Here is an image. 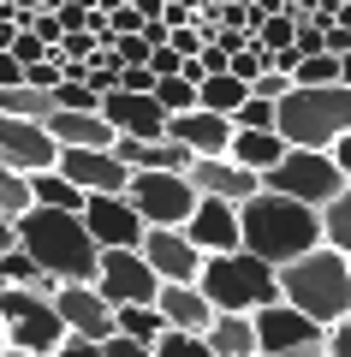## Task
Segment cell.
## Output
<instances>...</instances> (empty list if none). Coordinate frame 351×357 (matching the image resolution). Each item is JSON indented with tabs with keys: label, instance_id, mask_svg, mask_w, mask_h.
Listing matches in <instances>:
<instances>
[{
	"label": "cell",
	"instance_id": "cell-1",
	"mask_svg": "<svg viewBox=\"0 0 351 357\" xmlns=\"http://www.w3.org/2000/svg\"><path fill=\"white\" fill-rule=\"evenodd\" d=\"M315 244H322V215L310 203H292L280 191H256L239 203V250L262 256L268 268H286Z\"/></svg>",
	"mask_w": 351,
	"mask_h": 357
},
{
	"label": "cell",
	"instance_id": "cell-2",
	"mask_svg": "<svg viewBox=\"0 0 351 357\" xmlns=\"http://www.w3.org/2000/svg\"><path fill=\"white\" fill-rule=\"evenodd\" d=\"M13 232H18V250L36 256V268L48 274V280H77V286L96 280V256L101 250H96V238L84 232V220H77V215L30 203L24 215L13 220Z\"/></svg>",
	"mask_w": 351,
	"mask_h": 357
},
{
	"label": "cell",
	"instance_id": "cell-3",
	"mask_svg": "<svg viewBox=\"0 0 351 357\" xmlns=\"http://www.w3.org/2000/svg\"><path fill=\"white\" fill-rule=\"evenodd\" d=\"M274 280H280V304L304 310L322 328L351 316V256L327 250V244H315V250L292 256L286 268H274Z\"/></svg>",
	"mask_w": 351,
	"mask_h": 357
},
{
	"label": "cell",
	"instance_id": "cell-4",
	"mask_svg": "<svg viewBox=\"0 0 351 357\" xmlns=\"http://www.w3.org/2000/svg\"><path fill=\"white\" fill-rule=\"evenodd\" d=\"M274 131L292 143V149H334L351 131V89L345 84H292L274 102Z\"/></svg>",
	"mask_w": 351,
	"mask_h": 357
},
{
	"label": "cell",
	"instance_id": "cell-5",
	"mask_svg": "<svg viewBox=\"0 0 351 357\" xmlns=\"http://www.w3.org/2000/svg\"><path fill=\"white\" fill-rule=\"evenodd\" d=\"M197 286H202V298H209L214 310H239V316H251V310H262V304H274V298H280L274 268H268L262 256H251V250L202 256Z\"/></svg>",
	"mask_w": 351,
	"mask_h": 357
},
{
	"label": "cell",
	"instance_id": "cell-6",
	"mask_svg": "<svg viewBox=\"0 0 351 357\" xmlns=\"http://www.w3.org/2000/svg\"><path fill=\"white\" fill-rule=\"evenodd\" d=\"M0 321H6V345L30 357H48L66 340V321L54 310L48 292H30V286H0Z\"/></svg>",
	"mask_w": 351,
	"mask_h": 357
},
{
	"label": "cell",
	"instance_id": "cell-7",
	"mask_svg": "<svg viewBox=\"0 0 351 357\" xmlns=\"http://www.w3.org/2000/svg\"><path fill=\"white\" fill-rule=\"evenodd\" d=\"M262 191H280V197H292V203L322 208L327 197L345 191V173L334 167V155H327V149H286L262 173Z\"/></svg>",
	"mask_w": 351,
	"mask_h": 357
},
{
	"label": "cell",
	"instance_id": "cell-8",
	"mask_svg": "<svg viewBox=\"0 0 351 357\" xmlns=\"http://www.w3.org/2000/svg\"><path fill=\"white\" fill-rule=\"evenodd\" d=\"M251 328H256V357H327V328L280 298L251 310Z\"/></svg>",
	"mask_w": 351,
	"mask_h": 357
},
{
	"label": "cell",
	"instance_id": "cell-9",
	"mask_svg": "<svg viewBox=\"0 0 351 357\" xmlns=\"http://www.w3.org/2000/svg\"><path fill=\"white\" fill-rule=\"evenodd\" d=\"M119 197L137 208L143 227H185L191 208H197V191H191L185 173H131V185Z\"/></svg>",
	"mask_w": 351,
	"mask_h": 357
},
{
	"label": "cell",
	"instance_id": "cell-10",
	"mask_svg": "<svg viewBox=\"0 0 351 357\" xmlns=\"http://www.w3.org/2000/svg\"><path fill=\"white\" fill-rule=\"evenodd\" d=\"M89 286H96L113 310H119V304H155V292H161L155 268L143 262L137 250H101L96 256V280H89Z\"/></svg>",
	"mask_w": 351,
	"mask_h": 357
},
{
	"label": "cell",
	"instance_id": "cell-11",
	"mask_svg": "<svg viewBox=\"0 0 351 357\" xmlns=\"http://www.w3.org/2000/svg\"><path fill=\"white\" fill-rule=\"evenodd\" d=\"M77 220H84V232L96 238V250H137V238H143L137 208L119 191H89L84 208H77Z\"/></svg>",
	"mask_w": 351,
	"mask_h": 357
},
{
	"label": "cell",
	"instance_id": "cell-12",
	"mask_svg": "<svg viewBox=\"0 0 351 357\" xmlns=\"http://www.w3.org/2000/svg\"><path fill=\"white\" fill-rule=\"evenodd\" d=\"M54 310H60V321H66V333H77V340H107L113 333V304L96 292V286H77V280H60L54 286Z\"/></svg>",
	"mask_w": 351,
	"mask_h": 357
},
{
	"label": "cell",
	"instance_id": "cell-13",
	"mask_svg": "<svg viewBox=\"0 0 351 357\" xmlns=\"http://www.w3.org/2000/svg\"><path fill=\"white\" fill-rule=\"evenodd\" d=\"M137 256L155 268V280H179V286L197 280V268H202V250H197L179 227H143Z\"/></svg>",
	"mask_w": 351,
	"mask_h": 357
},
{
	"label": "cell",
	"instance_id": "cell-14",
	"mask_svg": "<svg viewBox=\"0 0 351 357\" xmlns=\"http://www.w3.org/2000/svg\"><path fill=\"white\" fill-rule=\"evenodd\" d=\"M96 114L113 126V137H167V107L155 96H137V89H107Z\"/></svg>",
	"mask_w": 351,
	"mask_h": 357
},
{
	"label": "cell",
	"instance_id": "cell-15",
	"mask_svg": "<svg viewBox=\"0 0 351 357\" xmlns=\"http://www.w3.org/2000/svg\"><path fill=\"white\" fill-rule=\"evenodd\" d=\"M54 155H60V143L48 137V126L0 114V167H13V173H42V167H54Z\"/></svg>",
	"mask_w": 351,
	"mask_h": 357
},
{
	"label": "cell",
	"instance_id": "cell-16",
	"mask_svg": "<svg viewBox=\"0 0 351 357\" xmlns=\"http://www.w3.org/2000/svg\"><path fill=\"white\" fill-rule=\"evenodd\" d=\"M185 178H191V191H197V197H221V203H244V197L262 191V178L244 173L232 155H197V161L185 167Z\"/></svg>",
	"mask_w": 351,
	"mask_h": 357
},
{
	"label": "cell",
	"instance_id": "cell-17",
	"mask_svg": "<svg viewBox=\"0 0 351 357\" xmlns=\"http://www.w3.org/2000/svg\"><path fill=\"white\" fill-rule=\"evenodd\" d=\"M54 167H60L84 197L89 191H126V185H131V167L119 161L113 149H60V155H54Z\"/></svg>",
	"mask_w": 351,
	"mask_h": 357
},
{
	"label": "cell",
	"instance_id": "cell-18",
	"mask_svg": "<svg viewBox=\"0 0 351 357\" xmlns=\"http://www.w3.org/2000/svg\"><path fill=\"white\" fill-rule=\"evenodd\" d=\"M191 244H197L202 256H221V250H239V203H221V197H197V208H191L185 227Z\"/></svg>",
	"mask_w": 351,
	"mask_h": 357
},
{
	"label": "cell",
	"instance_id": "cell-19",
	"mask_svg": "<svg viewBox=\"0 0 351 357\" xmlns=\"http://www.w3.org/2000/svg\"><path fill=\"white\" fill-rule=\"evenodd\" d=\"M167 137L185 143L191 161H197V155H226V143H232V119H226V114H209V107L167 114Z\"/></svg>",
	"mask_w": 351,
	"mask_h": 357
},
{
	"label": "cell",
	"instance_id": "cell-20",
	"mask_svg": "<svg viewBox=\"0 0 351 357\" xmlns=\"http://www.w3.org/2000/svg\"><path fill=\"white\" fill-rule=\"evenodd\" d=\"M155 310H161V321L173 333H202L209 328V316H214V304L202 298V286L197 280H161V292H155Z\"/></svg>",
	"mask_w": 351,
	"mask_h": 357
},
{
	"label": "cell",
	"instance_id": "cell-21",
	"mask_svg": "<svg viewBox=\"0 0 351 357\" xmlns=\"http://www.w3.org/2000/svg\"><path fill=\"white\" fill-rule=\"evenodd\" d=\"M48 137L60 149H113V126L96 107H54L48 114Z\"/></svg>",
	"mask_w": 351,
	"mask_h": 357
},
{
	"label": "cell",
	"instance_id": "cell-22",
	"mask_svg": "<svg viewBox=\"0 0 351 357\" xmlns=\"http://www.w3.org/2000/svg\"><path fill=\"white\" fill-rule=\"evenodd\" d=\"M113 155L131 173H185L191 167V149L173 137H113Z\"/></svg>",
	"mask_w": 351,
	"mask_h": 357
},
{
	"label": "cell",
	"instance_id": "cell-23",
	"mask_svg": "<svg viewBox=\"0 0 351 357\" xmlns=\"http://www.w3.org/2000/svg\"><path fill=\"white\" fill-rule=\"evenodd\" d=\"M286 149H292V143L280 137L274 126H268V131H239V126H232V143H226V155H232L244 173H256V178H262V173H268V167H274Z\"/></svg>",
	"mask_w": 351,
	"mask_h": 357
},
{
	"label": "cell",
	"instance_id": "cell-24",
	"mask_svg": "<svg viewBox=\"0 0 351 357\" xmlns=\"http://www.w3.org/2000/svg\"><path fill=\"white\" fill-rule=\"evenodd\" d=\"M202 340H209L214 357H256V328L239 310H214L209 328H202Z\"/></svg>",
	"mask_w": 351,
	"mask_h": 357
},
{
	"label": "cell",
	"instance_id": "cell-25",
	"mask_svg": "<svg viewBox=\"0 0 351 357\" xmlns=\"http://www.w3.org/2000/svg\"><path fill=\"white\" fill-rule=\"evenodd\" d=\"M30 203H36V208H66V215H77V208H84V191H77L60 167H42V173H30Z\"/></svg>",
	"mask_w": 351,
	"mask_h": 357
},
{
	"label": "cell",
	"instance_id": "cell-26",
	"mask_svg": "<svg viewBox=\"0 0 351 357\" xmlns=\"http://www.w3.org/2000/svg\"><path fill=\"white\" fill-rule=\"evenodd\" d=\"M244 96H251V84H244V77H232V72H209V77L197 84V107L226 114V119H232V107H239Z\"/></svg>",
	"mask_w": 351,
	"mask_h": 357
},
{
	"label": "cell",
	"instance_id": "cell-27",
	"mask_svg": "<svg viewBox=\"0 0 351 357\" xmlns=\"http://www.w3.org/2000/svg\"><path fill=\"white\" fill-rule=\"evenodd\" d=\"M113 333H126V340H137V345H155L167 333V321H161L155 304H119L113 310Z\"/></svg>",
	"mask_w": 351,
	"mask_h": 357
},
{
	"label": "cell",
	"instance_id": "cell-28",
	"mask_svg": "<svg viewBox=\"0 0 351 357\" xmlns=\"http://www.w3.org/2000/svg\"><path fill=\"white\" fill-rule=\"evenodd\" d=\"M315 215H322V244H327V250H339V256H351V185L339 197H327Z\"/></svg>",
	"mask_w": 351,
	"mask_h": 357
},
{
	"label": "cell",
	"instance_id": "cell-29",
	"mask_svg": "<svg viewBox=\"0 0 351 357\" xmlns=\"http://www.w3.org/2000/svg\"><path fill=\"white\" fill-rule=\"evenodd\" d=\"M0 114L48 126V114H54V96H48V89H30V84H13V89H0Z\"/></svg>",
	"mask_w": 351,
	"mask_h": 357
},
{
	"label": "cell",
	"instance_id": "cell-30",
	"mask_svg": "<svg viewBox=\"0 0 351 357\" xmlns=\"http://www.w3.org/2000/svg\"><path fill=\"white\" fill-rule=\"evenodd\" d=\"M0 280H6V286H30V292H54V286H60V280H48V274L36 268V256L18 250V244L0 256Z\"/></svg>",
	"mask_w": 351,
	"mask_h": 357
},
{
	"label": "cell",
	"instance_id": "cell-31",
	"mask_svg": "<svg viewBox=\"0 0 351 357\" xmlns=\"http://www.w3.org/2000/svg\"><path fill=\"white\" fill-rule=\"evenodd\" d=\"M292 84H304V89H315V84H339V60L334 54H304L298 66H292Z\"/></svg>",
	"mask_w": 351,
	"mask_h": 357
},
{
	"label": "cell",
	"instance_id": "cell-32",
	"mask_svg": "<svg viewBox=\"0 0 351 357\" xmlns=\"http://www.w3.org/2000/svg\"><path fill=\"white\" fill-rule=\"evenodd\" d=\"M30 208V173H13V167H0V215L18 220Z\"/></svg>",
	"mask_w": 351,
	"mask_h": 357
},
{
	"label": "cell",
	"instance_id": "cell-33",
	"mask_svg": "<svg viewBox=\"0 0 351 357\" xmlns=\"http://www.w3.org/2000/svg\"><path fill=\"white\" fill-rule=\"evenodd\" d=\"M155 102L167 107V114H191V107H197V84H185V77H155V89H149Z\"/></svg>",
	"mask_w": 351,
	"mask_h": 357
},
{
	"label": "cell",
	"instance_id": "cell-34",
	"mask_svg": "<svg viewBox=\"0 0 351 357\" xmlns=\"http://www.w3.org/2000/svg\"><path fill=\"white\" fill-rule=\"evenodd\" d=\"M149 357H214V351H209L202 333H173V328H167L161 340L149 345Z\"/></svg>",
	"mask_w": 351,
	"mask_h": 357
},
{
	"label": "cell",
	"instance_id": "cell-35",
	"mask_svg": "<svg viewBox=\"0 0 351 357\" xmlns=\"http://www.w3.org/2000/svg\"><path fill=\"white\" fill-rule=\"evenodd\" d=\"M232 126H239V131H268V126H274V102H262V96H244V102L232 107Z\"/></svg>",
	"mask_w": 351,
	"mask_h": 357
},
{
	"label": "cell",
	"instance_id": "cell-36",
	"mask_svg": "<svg viewBox=\"0 0 351 357\" xmlns=\"http://www.w3.org/2000/svg\"><path fill=\"white\" fill-rule=\"evenodd\" d=\"M286 89H292V77H286V72H274V66H262V72L251 77V96H262V102H280Z\"/></svg>",
	"mask_w": 351,
	"mask_h": 357
},
{
	"label": "cell",
	"instance_id": "cell-37",
	"mask_svg": "<svg viewBox=\"0 0 351 357\" xmlns=\"http://www.w3.org/2000/svg\"><path fill=\"white\" fill-rule=\"evenodd\" d=\"M6 54H13V60H18V66H30V60H48V48H42V42H36V36H30V30H18V36H13V42H6Z\"/></svg>",
	"mask_w": 351,
	"mask_h": 357
},
{
	"label": "cell",
	"instance_id": "cell-38",
	"mask_svg": "<svg viewBox=\"0 0 351 357\" xmlns=\"http://www.w3.org/2000/svg\"><path fill=\"white\" fill-rule=\"evenodd\" d=\"M24 84L30 89H54V84H60V60H30L24 66Z\"/></svg>",
	"mask_w": 351,
	"mask_h": 357
},
{
	"label": "cell",
	"instance_id": "cell-39",
	"mask_svg": "<svg viewBox=\"0 0 351 357\" xmlns=\"http://www.w3.org/2000/svg\"><path fill=\"white\" fill-rule=\"evenodd\" d=\"M322 54H351V24H322Z\"/></svg>",
	"mask_w": 351,
	"mask_h": 357
},
{
	"label": "cell",
	"instance_id": "cell-40",
	"mask_svg": "<svg viewBox=\"0 0 351 357\" xmlns=\"http://www.w3.org/2000/svg\"><path fill=\"white\" fill-rule=\"evenodd\" d=\"M101 357H149V345L126 340V333H107V340H101Z\"/></svg>",
	"mask_w": 351,
	"mask_h": 357
},
{
	"label": "cell",
	"instance_id": "cell-41",
	"mask_svg": "<svg viewBox=\"0 0 351 357\" xmlns=\"http://www.w3.org/2000/svg\"><path fill=\"white\" fill-rule=\"evenodd\" d=\"M327 357H351V316H339L327 328Z\"/></svg>",
	"mask_w": 351,
	"mask_h": 357
},
{
	"label": "cell",
	"instance_id": "cell-42",
	"mask_svg": "<svg viewBox=\"0 0 351 357\" xmlns=\"http://www.w3.org/2000/svg\"><path fill=\"white\" fill-rule=\"evenodd\" d=\"M48 357H101V345H96V340H77V333H66Z\"/></svg>",
	"mask_w": 351,
	"mask_h": 357
},
{
	"label": "cell",
	"instance_id": "cell-43",
	"mask_svg": "<svg viewBox=\"0 0 351 357\" xmlns=\"http://www.w3.org/2000/svg\"><path fill=\"white\" fill-rule=\"evenodd\" d=\"M13 84H24V66H18L13 54L0 48V89H13Z\"/></svg>",
	"mask_w": 351,
	"mask_h": 357
},
{
	"label": "cell",
	"instance_id": "cell-44",
	"mask_svg": "<svg viewBox=\"0 0 351 357\" xmlns=\"http://www.w3.org/2000/svg\"><path fill=\"white\" fill-rule=\"evenodd\" d=\"M143 42H149V48H167V36H173V30L161 24V18H143V30H137Z\"/></svg>",
	"mask_w": 351,
	"mask_h": 357
},
{
	"label": "cell",
	"instance_id": "cell-45",
	"mask_svg": "<svg viewBox=\"0 0 351 357\" xmlns=\"http://www.w3.org/2000/svg\"><path fill=\"white\" fill-rule=\"evenodd\" d=\"M327 155H334V167H339V173H345V185H351V131H345V137H339V143H334V149H327Z\"/></svg>",
	"mask_w": 351,
	"mask_h": 357
},
{
	"label": "cell",
	"instance_id": "cell-46",
	"mask_svg": "<svg viewBox=\"0 0 351 357\" xmlns=\"http://www.w3.org/2000/svg\"><path fill=\"white\" fill-rule=\"evenodd\" d=\"M13 244H18V232H13V220H6V215H0V256H6V250H13Z\"/></svg>",
	"mask_w": 351,
	"mask_h": 357
},
{
	"label": "cell",
	"instance_id": "cell-47",
	"mask_svg": "<svg viewBox=\"0 0 351 357\" xmlns=\"http://www.w3.org/2000/svg\"><path fill=\"white\" fill-rule=\"evenodd\" d=\"M131 6H137L143 18H161V6H167V0H131Z\"/></svg>",
	"mask_w": 351,
	"mask_h": 357
},
{
	"label": "cell",
	"instance_id": "cell-48",
	"mask_svg": "<svg viewBox=\"0 0 351 357\" xmlns=\"http://www.w3.org/2000/svg\"><path fill=\"white\" fill-rule=\"evenodd\" d=\"M339 84L351 89V54H339Z\"/></svg>",
	"mask_w": 351,
	"mask_h": 357
},
{
	"label": "cell",
	"instance_id": "cell-49",
	"mask_svg": "<svg viewBox=\"0 0 351 357\" xmlns=\"http://www.w3.org/2000/svg\"><path fill=\"white\" fill-rule=\"evenodd\" d=\"M0 357H30V351H13V345H6V351H0Z\"/></svg>",
	"mask_w": 351,
	"mask_h": 357
},
{
	"label": "cell",
	"instance_id": "cell-50",
	"mask_svg": "<svg viewBox=\"0 0 351 357\" xmlns=\"http://www.w3.org/2000/svg\"><path fill=\"white\" fill-rule=\"evenodd\" d=\"M0 351H6V321H0Z\"/></svg>",
	"mask_w": 351,
	"mask_h": 357
},
{
	"label": "cell",
	"instance_id": "cell-51",
	"mask_svg": "<svg viewBox=\"0 0 351 357\" xmlns=\"http://www.w3.org/2000/svg\"><path fill=\"white\" fill-rule=\"evenodd\" d=\"M0 286H6V280H0Z\"/></svg>",
	"mask_w": 351,
	"mask_h": 357
}]
</instances>
